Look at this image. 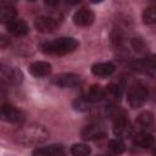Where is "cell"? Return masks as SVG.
Masks as SVG:
<instances>
[{
    "mask_svg": "<svg viewBox=\"0 0 156 156\" xmlns=\"http://www.w3.org/2000/svg\"><path fill=\"white\" fill-rule=\"evenodd\" d=\"M96 156H112V155H96Z\"/></svg>",
    "mask_w": 156,
    "mask_h": 156,
    "instance_id": "26",
    "label": "cell"
},
{
    "mask_svg": "<svg viewBox=\"0 0 156 156\" xmlns=\"http://www.w3.org/2000/svg\"><path fill=\"white\" fill-rule=\"evenodd\" d=\"M110 115L112 117V123H113V134L117 138L130 136L133 128L130 126V122L128 119L127 113L122 108L112 106L110 110Z\"/></svg>",
    "mask_w": 156,
    "mask_h": 156,
    "instance_id": "3",
    "label": "cell"
},
{
    "mask_svg": "<svg viewBox=\"0 0 156 156\" xmlns=\"http://www.w3.org/2000/svg\"><path fill=\"white\" fill-rule=\"evenodd\" d=\"M133 143L134 145L141 147V149H149L151 146H154L155 144V139L151 134L146 133V132H140L136 135H134L133 138Z\"/></svg>",
    "mask_w": 156,
    "mask_h": 156,
    "instance_id": "16",
    "label": "cell"
},
{
    "mask_svg": "<svg viewBox=\"0 0 156 156\" xmlns=\"http://www.w3.org/2000/svg\"><path fill=\"white\" fill-rule=\"evenodd\" d=\"M136 123L141 128H147L154 123V113L150 111H143L138 117H136Z\"/></svg>",
    "mask_w": 156,
    "mask_h": 156,
    "instance_id": "18",
    "label": "cell"
},
{
    "mask_svg": "<svg viewBox=\"0 0 156 156\" xmlns=\"http://www.w3.org/2000/svg\"><path fill=\"white\" fill-rule=\"evenodd\" d=\"M151 154H152V156H156V146L152 149V152H151Z\"/></svg>",
    "mask_w": 156,
    "mask_h": 156,
    "instance_id": "25",
    "label": "cell"
},
{
    "mask_svg": "<svg viewBox=\"0 0 156 156\" xmlns=\"http://www.w3.org/2000/svg\"><path fill=\"white\" fill-rule=\"evenodd\" d=\"M110 96L112 100L117 101L121 99V95H122V90L121 88L117 85V84H108L106 90H105V96Z\"/></svg>",
    "mask_w": 156,
    "mask_h": 156,
    "instance_id": "22",
    "label": "cell"
},
{
    "mask_svg": "<svg viewBox=\"0 0 156 156\" xmlns=\"http://www.w3.org/2000/svg\"><path fill=\"white\" fill-rule=\"evenodd\" d=\"M50 71H51V65L46 61H37L29 66V73L37 78L48 76Z\"/></svg>",
    "mask_w": 156,
    "mask_h": 156,
    "instance_id": "14",
    "label": "cell"
},
{
    "mask_svg": "<svg viewBox=\"0 0 156 156\" xmlns=\"http://www.w3.org/2000/svg\"><path fill=\"white\" fill-rule=\"evenodd\" d=\"M6 29H7V32L10 34H12L15 37H23V35L28 34V32H29L28 24L22 18L12 20L10 23L6 24Z\"/></svg>",
    "mask_w": 156,
    "mask_h": 156,
    "instance_id": "12",
    "label": "cell"
},
{
    "mask_svg": "<svg viewBox=\"0 0 156 156\" xmlns=\"http://www.w3.org/2000/svg\"><path fill=\"white\" fill-rule=\"evenodd\" d=\"M32 156H65V147L60 144L39 146L35 150H33Z\"/></svg>",
    "mask_w": 156,
    "mask_h": 156,
    "instance_id": "11",
    "label": "cell"
},
{
    "mask_svg": "<svg viewBox=\"0 0 156 156\" xmlns=\"http://www.w3.org/2000/svg\"><path fill=\"white\" fill-rule=\"evenodd\" d=\"M143 21L146 24H154L156 23V5L149 6L143 11Z\"/></svg>",
    "mask_w": 156,
    "mask_h": 156,
    "instance_id": "20",
    "label": "cell"
},
{
    "mask_svg": "<svg viewBox=\"0 0 156 156\" xmlns=\"http://www.w3.org/2000/svg\"><path fill=\"white\" fill-rule=\"evenodd\" d=\"M1 118L6 122L20 124L26 119V116L21 110L16 108L15 106L10 104H4L1 106Z\"/></svg>",
    "mask_w": 156,
    "mask_h": 156,
    "instance_id": "5",
    "label": "cell"
},
{
    "mask_svg": "<svg viewBox=\"0 0 156 156\" xmlns=\"http://www.w3.org/2000/svg\"><path fill=\"white\" fill-rule=\"evenodd\" d=\"M79 43L71 37L57 38L52 41H46L40 45V50L46 55H66L74 51Z\"/></svg>",
    "mask_w": 156,
    "mask_h": 156,
    "instance_id": "2",
    "label": "cell"
},
{
    "mask_svg": "<svg viewBox=\"0 0 156 156\" xmlns=\"http://www.w3.org/2000/svg\"><path fill=\"white\" fill-rule=\"evenodd\" d=\"M69 151H71V154L73 156H89L90 152H91V149L87 144L78 143V144H73L71 146Z\"/></svg>",
    "mask_w": 156,
    "mask_h": 156,
    "instance_id": "19",
    "label": "cell"
},
{
    "mask_svg": "<svg viewBox=\"0 0 156 156\" xmlns=\"http://www.w3.org/2000/svg\"><path fill=\"white\" fill-rule=\"evenodd\" d=\"M88 104L89 102H87L85 100L79 99V100H77V101L73 102V107L76 110H78V111H88L89 110V105Z\"/></svg>",
    "mask_w": 156,
    "mask_h": 156,
    "instance_id": "23",
    "label": "cell"
},
{
    "mask_svg": "<svg viewBox=\"0 0 156 156\" xmlns=\"http://www.w3.org/2000/svg\"><path fill=\"white\" fill-rule=\"evenodd\" d=\"M49 139V132L39 124H28L16 132V140L24 146L43 144Z\"/></svg>",
    "mask_w": 156,
    "mask_h": 156,
    "instance_id": "1",
    "label": "cell"
},
{
    "mask_svg": "<svg viewBox=\"0 0 156 156\" xmlns=\"http://www.w3.org/2000/svg\"><path fill=\"white\" fill-rule=\"evenodd\" d=\"M16 15H17V11L11 4H5V2L0 4V21L2 23L5 24L10 23L12 20L16 18Z\"/></svg>",
    "mask_w": 156,
    "mask_h": 156,
    "instance_id": "17",
    "label": "cell"
},
{
    "mask_svg": "<svg viewBox=\"0 0 156 156\" xmlns=\"http://www.w3.org/2000/svg\"><path fill=\"white\" fill-rule=\"evenodd\" d=\"M106 135V128L100 123H93L84 127L80 132L83 140H98Z\"/></svg>",
    "mask_w": 156,
    "mask_h": 156,
    "instance_id": "7",
    "label": "cell"
},
{
    "mask_svg": "<svg viewBox=\"0 0 156 156\" xmlns=\"http://www.w3.org/2000/svg\"><path fill=\"white\" fill-rule=\"evenodd\" d=\"M57 20L50 16H39L34 20V27L40 33H51L57 28Z\"/></svg>",
    "mask_w": 156,
    "mask_h": 156,
    "instance_id": "8",
    "label": "cell"
},
{
    "mask_svg": "<svg viewBox=\"0 0 156 156\" xmlns=\"http://www.w3.org/2000/svg\"><path fill=\"white\" fill-rule=\"evenodd\" d=\"M51 83L60 88H74L82 83V78L76 73H62L55 76L51 79Z\"/></svg>",
    "mask_w": 156,
    "mask_h": 156,
    "instance_id": "6",
    "label": "cell"
},
{
    "mask_svg": "<svg viewBox=\"0 0 156 156\" xmlns=\"http://www.w3.org/2000/svg\"><path fill=\"white\" fill-rule=\"evenodd\" d=\"M108 149L115 155H119L126 150V146H124V143L122 141L121 138H115V139H111L108 141Z\"/></svg>",
    "mask_w": 156,
    "mask_h": 156,
    "instance_id": "21",
    "label": "cell"
},
{
    "mask_svg": "<svg viewBox=\"0 0 156 156\" xmlns=\"http://www.w3.org/2000/svg\"><path fill=\"white\" fill-rule=\"evenodd\" d=\"M115 65L112 62H99L91 66V72L96 77H108L113 73Z\"/></svg>",
    "mask_w": 156,
    "mask_h": 156,
    "instance_id": "15",
    "label": "cell"
},
{
    "mask_svg": "<svg viewBox=\"0 0 156 156\" xmlns=\"http://www.w3.org/2000/svg\"><path fill=\"white\" fill-rule=\"evenodd\" d=\"M94 20H95L94 12L87 7L79 9L73 15V22H74V24L79 26V27H88V26L93 24Z\"/></svg>",
    "mask_w": 156,
    "mask_h": 156,
    "instance_id": "9",
    "label": "cell"
},
{
    "mask_svg": "<svg viewBox=\"0 0 156 156\" xmlns=\"http://www.w3.org/2000/svg\"><path fill=\"white\" fill-rule=\"evenodd\" d=\"M105 98V90L104 88H101L100 85L93 84L90 85L87 91L83 94L82 99L85 100L87 102H99Z\"/></svg>",
    "mask_w": 156,
    "mask_h": 156,
    "instance_id": "13",
    "label": "cell"
},
{
    "mask_svg": "<svg viewBox=\"0 0 156 156\" xmlns=\"http://www.w3.org/2000/svg\"><path fill=\"white\" fill-rule=\"evenodd\" d=\"M1 74H2V78L10 84H20L23 80V73L17 67H10V66L6 67L2 63L1 65Z\"/></svg>",
    "mask_w": 156,
    "mask_h": 156,
    "instance_id": "10",
    "label": "cell"
},
{
    "mask_svg": "<svg viewBox=\"0 0 156 156\" xmlns=\"http://www.w3.org/2000/svg\"><path fill=\"white\" fill-rule=\"evenodd\" d=\"M132 44H133V46H134V49H135L136 51H143L144 44H143V41H141L140 39H133V40H132Z\"/></svg>",
    "mask_w": 156,
    "mask_h": 156,
    "instance_id": "24",
    "label": "cell"
},
{
    "mask_svg": "<svg viewBox=\"0 0 156 156\" xmlns=\"http://www.w3.org/2000/svg\"><path fill=\"white\" fill-rule=\"evenodd\" d=\"M147 96H149L147 88L141 83H134L133 85L129 87L128 93H127L128 104L133 108L141 107L146 102Z\"/></svg>",
    "mask_w": 156,
    "mask_h": 156,
    "instance_id": "4",
    "label": "cell"
}]
</instances>
